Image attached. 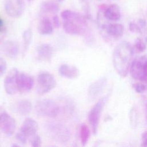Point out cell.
Instances as JSON below:
<instances>
[{
	"label": "cell",
	"instance_id": "6da1fadb",
	"mask_svg": "<svg viewBox=\"0 0 147 147\" xmlns=\"http://www.w3.org/2000/svg\"><path fill=\"white\" fill-rule=\"evenodd\" d=\"M133 49L127 41L119 43L114 48L113 53V64L117 73L125 78L130 71L133 60Z\"/></svg>",
	"mask_w": 147,
	"mask_h": 147
},
{
	"label": "cell",
	"instance_id": "7a4b0ae2",
	"mask_svg": "<svg viewBox=\"0 0 147 147\" xmlns=\"http://www.w3.org/2000/svg\"><path fill=\"white\" fill-rule=\"evenodd\" d=\"M63 26L65 33L71 35H83L87 30L85 17L79 13L65 10L61 13Z\"/></svg>",
	"mask_w": 147,
	"mask_h": 147
},
{
	"label": "cell",
	"instance_id": "3957f363",
	"mask_svg": "<svg viewBox=\"0 0 147 147\" xmlns=\"http://www.w3.org/2000/svg\"><path fill=\"white\" fill-rule=\"evenodd\" d=\"M46 129L49 137L59 143H66L70 139L71 132L69 129L61 123L49 122L47 124Z\"/></svg>",
	"mask_w": 147,
	"mask_h": 147
},
{
	"label": "cell",
	"instance_id": "277c9868",
	"mask_svg": "<svg viewBox=\"0 0 147 147\" xmlns=\"http://www.w3.org/2000/svg\"><path fill=\"white\" fill-rule=\"evenodd\" d=\"M37 122L31 118H26L16 135V139L21 144H25L28 140L36 135L38 130Z\"/></svg>",
	"mask_w": 147,
	"mask_h": 147
},
{
	"label": "cell",
	"instance_id": "5b68a950",
	"mask_svg": "<svg viewBox=\"0 0 147 147\" xmlns=\"http://www.w3.org/2000/svg\"><path fill=\"white\" fill-rule=\"evenodd\" d=\"M129 72L135 80L147 83V56H140L133 59Z\"/></svg>",
	"mask_w": 147,
	"mask_h": 147
},
{
	"label": "cell",
	"instance_id": "8992f818",
	"mask_svg": "<svg viewBox=\"0 0 147 147\" xmlns=\"http://www.w3.org/2000/svg\"><path fill=\"white\" fill-rule=\"evenodd\" d=\"M35 109L38 115L47 118H54L60 112V107L58 104L49 99H44L38 101Z\"/></svg>",
	"mask_w": 147,
	"mask_h": 147
},
{
	"label": "cell",
	"instance_id": "52a82bcc",
	"mask_svg": "<svg viewBox=\"0 0 147 147\" xmlns=\"http://www.w3.org/2000/svg\"><path fill=\"white\" fill-rule=\"evenodd\" d=\"M108 95L100 98L95 104V105L92 107L89 112L88 117V121L92 127V132L94 134L97 133L101 114L108 100Z\"/></svg>",
	"mask_w": 147,
	"mask_h": 147
},
{
	"label": "cell",
	"instance_id": "ba28073f",
	"mask_svg": "<svg viewBox=\"0 0 147 147\" xmlns=\"http://www.w3.org/2000/svg\"><path fill=\"white\" fill-rule=\"evenodd\" d=\"M56 86L54 76L48 72L40 73L37 78V92L40 95L45 94Z\"/></svg>",
	"mask_w": 147,
	"mask_h": 147
},
{
	"label": "cell",
	"instance_id": "9c48e42d",
	"mask_svg": "<svg viewBox=\"0 0 147 147\" xmlns=\"http://www.w3.org/2000/svg\"><path fill=\"white\" fill-rule=\"evenodd\" d=\"M16 122L5 109L0 106V130L6 136H10L15 131Z\"/></svg>",
	"mask_w": 147,
	"mask_h": 147
},
{
	"label": "cell",
	"instance_id": "30bf717a",
	"mask_svg": "<svg viewBox=\"0 0 147 147\" xmlns=\"http://www.w3.org/2000/svg\"><path fill=\"white\" fill-rule=\"evenodd\" d=\"M4 7L8 16L18 18L24 11L25 3L24 0H4Z\"/></svg>",
	"mask_w": 147,
	"mask_h": 147
},
{
	"label": "cell",
	"instance_id": "8fae6325",
	"mask_svg": "<svg viewBox=\"0 0 147 147\" xmlns=\"http://www.w3.org/2000/svg\"><path fill=\"white\" fill-rule=\"evenodd\" d=\"M20 72L17 68L11 69L7 74L4 80V88L6 93L14 95L18 91L17 80Z\"/></svg>",
	"mask_w": 147,
	"mask_h": 147
},
{
	"label": "cell",
	"instance_id": "7c38bea8",
	"mask_svg": "<svg viewBox=\"0 0 147 147\" xmlns=\"http://www.w3.org/2000/svg\"><path fill=\"white\" fill-rule=\"evenodd\" d=\"M34 85L33 78L25 73H19L17 80L18 91L21 92H28L33 88Z\"/></svg>",
	"mask_w": 147,
	"mask_h": 147
},
{
	"label": "cell",
	"instance_id": "4fadbf2b",
	"mask_svg": "<svg viewBox=\"0 0 147 147\" xmlns=\"http://www.w3.org/2000/svg\"><path fill=\"white\" fill-rule=\"evenodd\" d=\"M107 79L106 78H102L93 82L88 90V95L91 99H95L103 91L106 85Z\"/></svg>",
	"mask_w": 147,
	"mask_h": 147
},
{
	"label": "cell",
	"instance_id": "5bb4252c",
	"mask_svg": "<svg viewBox=\"0 0 147 147\" xmlns=\"http://www.w3.org/2000/svg\"><path fill=\"white\" fill-rule=\"evenodd\" d=\"M1 51L7 57L15 58L19 52V45L17 41L8 40L1 46Z\"/></svg>",
	"mask_w": 147,
	"mask_h": 147
},
{
	"label": "cell",
	"instance_id": "9a60e30c",
	"mask_svg": "<svg viewBox=\"0 0 147 147\" xmlns=\"http://www.w3.org/2000/svg\"><path fill=\"white\" fill-rule=\"evenodd\" d=\"M59 72L62 76L71 79L78 78L79 75V71L76 67L68 64L61 65L59 67Z\"/></svg>",
	"mask_w": 147,
	"mask_h": 147
},
{
	"label": "cell",
	"instance_id": "2e32d148",
	"mask_svg": "<svg viewBox=\"0 0 147 147\" xmlns=\"http://www.w3.org/2000/svg\"><path fill=\"white\" fill-rule=\"evenodd\" d=\"M40 12L42 14H56L60 10V6L53 1H45L40 5Z\"/></svg>",
	"mask_w": 147,
	"mask_h": 147
},
{
	"label": "cell",
	"instance_id": "e0dca14e",
	"mask_svg": "<svg viewBox=\"0 0 147 147\" xmlns=\"http://www.w3.org/2000/svg\"><path fill=\"white\" fill-rule=\"evenodd\" d=\"M38 32L42 35H49L53 32V24L47 17L41 18L38 24Z\"/></svg>",
	"mask_w": 147,
	"mask_h": 147
},
{
	"label": "cell",
	"instance_id": "ac0fdd59",
	"mask_svg": "<svg viewBox=\"0 0 147 147\" xmlns=\"http://www.w3.org/2000/svg\"><path fill=\"white\" fill-rule=\"evenodd\" d=\"M106 33L113 37H121L123 34L124 28L122 25L117 23H112L103 26Z\"/></svg>",
	"mask_w": 147,
	"mask_h": 147
},
{
	"label": "cell",
	"instance_id": "d6986e66",
	"mask_svg": "<svg viewBox=\"0 0 147 147\" xmlns=\"http://www.w3.org/2000/svg\"><path fill=\"white\" fill-rule=\"evenodd\" d=\"M37 55L39 58L44 61H49L53 55V48L48 44H42L37 49Z\"/></svg>",
	"mask_w": 147,
	"mask_h": 147
},
{
	"label": "cell",
	"instance_id": "ffe728a7",
	"mask_svg": "<svg viewBox=\"0 0 147 147\" xmlns=\"http://www.w3.org/2000/svg\"><path fill=\"white\" fill-rule=\"evenodd\" d=\"M120 8L117 4L109 6L104 12V17L108 20L117 21L121 18Z\"/></svg>",
	"mask_w": 147,
	"mask_h": 147
},
{
	"label": "cell",
	"instance_id": "44dd1931",
	"mask_svg": "<svg viewBox=\"0 0 147 147\" xmlns=\"http://www.w3.org/2000/svg\"><path fill=\"white\" fill-rule=\"evenodd\" d=\"M32 110V103L27 99H22L16 105L17 112L21 115H28Z\"/></svg>",
	"mask_w": 147,
	"mask_h": 147
},
{
	"label": "cell",
	"instance_id": "7402d4cb",
	"mask_svg": "<svg viewBox=\"0 0 147 147\" xmlns=\"http://www.w3.org/2000/svg\"><path fill=\"white\" fill-rule=\"evenodd\" d=\"M33 32L31 28L25 30L22 34V55L24 56L32 42Z\"/></svg>",
	"mask_w": 147,
	"mask_h": 147
},
{
	"label": "cell",
	"instance_id": "603a6c76",
	"mask_svg": "<svg viewBox=\"0 0 147 147\" xmlns=\"http://www.w3.org/2000/svg\"><path fill=\"white\" fill-rule=\"evenodd\" d=\"M90 136V131L88 126L85 123H82L80 127V137L82 146H85L87 144Z\"/></svg>",
	"mask_w": 147,
	"mask_h": 147
},
{
	"label": "cell",
	"instance_id": "cb8c5ba5",
	"mask_svg": "<svg viewBox=\"0 0 147 147\" xmlns=\"http://www.w3.org/2000/svg\"><path fill=\"white\" fill-rule=\"evenodd\" d=\"M135 91L138 93H142L147 91V83L144 82H138L133 84Z\"/></svg>",
	"mask_w": 147,
	"mask_h": 147
},
{
	"label": "cell",
	"instance_id": "d4e9b609",
	"mask_svg": "<svg viewBox=\"0 0 147 147\" xmlns=\"http://www.w3.org/2000/svg\"><path fill=\"white\" fill-rule=\"evenodd\" d=\"M135 47L137 51L142 52L146 49V44L141 38H137L135 42Z\"/></svg>",
	"mask_w": 147,
	"mask_h": 147
},
{
	"label": "cell",
	"instance_id": "484cf974",
	"mask_svg": "<svg viewBox=\"0 0 147 147\" xmlns=\"http://www.w3.org/2000/svg\"><path fill=\"white\" fill-rule=\"evenodd\" d=\"M31 144L32 146L39 147L41 145V140L38 135H36L31 139Z\"/></svg>",
	"mask_w": 147,
	"mask_h": 147
},
{
	"label": "cell",
	"instance_id": "4316f807",
	"mask_svg": "<svg viewBox=\"0 0 147 147\" xmlns=\"http://www.w3.org/2000/svg\"><path fill=\"white\" fill-rule=\"evenodd\" d=\"M7 68V64L6 61L0 57V76L3 75L6 72Z\"/></svg>",
	"mask_w": 147,
	"mask_h": 147
},
{
	"label": "cell",
	"instance_id": "83f0119b",
	"mask_svg": "<svg viewBox=\"0 0 147 147\" xmlns=\"http://www.w3.org/2000/svg\"><path fill=\"white\" fill-rule=\"evenodd\" d=\"M129 29L131 32H138V33H141V29L138 26V25L135 24L134 22H130L129 25Z\"/></svg>",
	"mask_w": 147,
	"mask_h": 147
},
{
	"label": "cell",
	"instance_id": "f1b7e54d",
	"mask_svg": "<svg viewBox=\"0 0 147 147\" xmlns=\"http://www.w3.org/2000/svg\"><path fill=\"white\" fill-rule=\"evenodd\" d=\"M52 21H53V25L55 28H59L60 26V21L57 14H54L52 18Z\"/></svg>",
	"mask_w": 147,
	"mask_h": 147
},
{
	"label": "cell",
	"instance_id": "f546056e",
	"mask_svg": "<svg viewBox=\"0 0 147 147\" xmlns=\"http://www.w3.org/2000/svg\"><path fill=\"white\" fill-rule=\"evenodd\" d=\"M142 146H147V131L142 134Z\"/></svg>",
	"mask_w": 147,
	"mask_h": 147
},
{
	"label": "cell",
	"instance_id": "4dcf8cb0",
	"mask_svg": "<svg viewBox=\"0 0 147 147\" xmlns=\"http://www.w3.org/2000/svg\"><path fill=\"white\" fill-rule=\"evenodd\" d=\"M6 33V29L5 27L0 29V42H1L5 38Z\"/></svg>",
	"mask_w": 147,
	"mask_h": 147
},
{
	"label": "cell",
	"instance_id": "1f68e13d",
	"mask_svg": "<svg viewBox=\"0 0 147 147\" xmlns=\"http://www.w3.org/2000/svg\"><path fill=\"white\" fill-rule=\"evenodd\" d=\"M4 27H5V26H4L3 21V20L0 18V29H2V28H4Z\"/></svg>",
	"mask_w": 147,
	"mask_h": 147
},
{
	"label": "cell",
	"instance_id": "d6a6232c",
	"mask_svg": "<svg viewBox=\"0 0 147 147\" xmlns=\"http://www.w3.org/2000/svg\"><path fill=\"white\" fill-rule=\"evenodd\" d=\"M145 110H145V111H146L145 114H146V119H147V102H146V109Z\"/></svg>",
	"mask_w": 147,
	"mask_h": 147
},
{
	"label": "cell",
	"instance_id": "836d02e7",
	"mask_svg": "<svg viewBox=\"0 0 147 147\" xmlns=\"http://www.w3.org/2000/svg\"><path fill=\"white\" fill-rule=\"evenodd\" d=\"M55 1H56L57 2H64L65 0H55Z\"/></svg>",
	"mask_w": 147,
	"mask_h": 147
},
{
	"label": "cell",
	"instance_id": "e575fe53",
	"mask_svg": "<svg viewBox=\"0 0 147 147\" xmlns=\"http://www.w3.org/2000/svg\"><path fill=\"white\" fill-rule=\"evenodd\" d=\"M28 1H33V0H28Z\"/></svg>",
	"mask_w": 147,
	"mask_h": 147
},
{
	"label": "cell",
	"instance_id": "d590c367",
	"mask_svg": "<svg viewBox=\"0 0 147 147\" xmlns=\"http://www.w3.org/2000/svg\"><path fill=\"white\" fill-rule=\"evenodd\" d=\"M98 1H102V0H98Z\"/></svg>",
	"mask_w": 147,
	"mask_h": 147
}]
</instances>
